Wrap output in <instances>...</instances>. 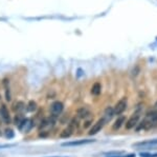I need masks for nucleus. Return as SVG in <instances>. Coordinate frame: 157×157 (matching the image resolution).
<instances>
[{"label":"nucleus","mask_w":157,"mask_h":157,"mask_svg":"<svg viewBox=\"0 0 157 157\" xmlns=\"http://www.w3.org/2000/svg\"><path fill=\"white\" fill-rule=\"evenodd\" d=\"M75 121L73 120L72 122H70V125L61 133L60 137L61 138H67V137H70L72 135L73 132H75Z\"/></svg>","instance_id":"obj_6"},{"label":"nucleus","mask_w":157,"mask_h":157,"mask_svg":"<svg viewBox=\"0 0 157 157\" xmlns=\"http://www.w3.org/2000/svg\"><path fill=\"white\" fill-rule=\"evenodd\" d=\"M0 114H1V117L3 121L6 123H10L12 121L11 119V115H10V112L9 110H7L6 105H2L1 108H0Z\"/></svg>","instance_id":"obj_9"},{"label":"nucleus","mask_w":157,"mask_h":157,"mask_svg":"<svg viewBox=\"0 0 157 157\" xmlns=\"http://www.w3.org/2000/svg\"><path fill=\"white\" fill-rule=\"evenodd\" d=\"M140 157H157V153H140Z\"/></svg>","instance_id":"obj_18"},{"label":"nucleus","mask_w":157,"mask_h":157,"mask_svg":"<svg viewBox=\"0 0 157 157\" xmlns=\"http://www.w3.org/2000/svg\"><path fill=\"white\" fill-rule=\"evenodd\" d=\"M4 136H6L7 139H12L15 137V132L12 129H6V130H4Z\"/></svg>","instance_id":"obj_14"},{"label":"nucleus","mask_w":157,"mask_h":157,"mask_svg":"<svg viewBox=\"0 0 157 157\" xmlns=\"http://www.w3.org/2000/svg\"><path fill=\"white\" fill-rule=\"evenodd\" d=\"M37 110V103L34 100L29 101V103L27 105V112H34Z\"/></svg>","instance_id":"obj_15"},{"label":"nucleus","mask_w":157,"mask_h":157,"mask_svg":"<svg viewBox=\"0 0 157 157\" xmlns=\"http://www.w3.org/2000/svg\"><path fill=\"white\" fill-rule=\"evenodd\" d=\"M78 114L81 118H86L88 114H89V111H88L87 109H81V110H78Z\"/></svg>","instance_id":"obj_16"},{"label":"nucleus","mask_w":157,"mask_h":157,"mask_svg":"<svg viewBox=\"0 0 157 157\" xmlns=\"http://www.w3.org/2000/svg\"><path fill=\"white\" fill-rule=\"evenodd\" d=\"M95 143V139H81V140L62 143V147H75V146H82V145H86V143Z\"/></svg>","instance_id":"obj_4"},{"label":"nucleus","mask_w":157,"mask_h":157,"mask_svg":"<svg viewBox=\"0 0 157 157\" xmlns=\"http://www.w3.org/2000/svg\"><path fill=\"white\" fill-rule=\"evenodd\" d=\"M108 157H135L134 154H121V155H116V156H108Z\"/></svg>","instance_id":"obj_20"},{"label":"nucleus","mask_w":157,"mask_h":157,"mask_svg":"<svg viewBox=\"0 0 157 157\" xmlns=\"http://www.w3.org/2000/svg\"><path fill=\"white\" fill-rule=\"evenodd\" d=\"M157 126V112L155 111H151L146 115V117L144 118V120L141 121L140 126L137 130H150V129L156 128Z\"/></svg>","instance_id":"obj_1"},{"label":"nucleus","mask_w":157,"mask_h":157,"mask_svg":"<svg viewBox=\"0 0 157 157\" xmlns=\"http://www.w3.org/2000/svg\"><path fill=\"white\" fill-rule=\"evenodd\" d=\"M6 94L7 101H10V100H11V95H10V90H9V89H6Z\"/></svg>","instance_id":"obj_22"},{"label":"nucleus","mask_w":157,"mask_h":157,"mask_svg":"<svg viewBox=\"0 0 157 157\" xmlns=\"http://www.w3.org/2000/svg\"><path fill=\"white\" fill-rule=\"evenodd\" d=\"M126 108H127V98H123L116 103V105L114 107V114L120 115L126 110Z\"/></svg>","instance_id":"obj_5"},{"label":"nucleus","mask_w":157,"mask_h":157,"mask_svg":"<svg viewBox=\"0 0 157 157\" xmlns=\"http://www.w3.org/2000/svg\"><path fill=\"white\" fill-rule=\"evenodd\" d=\"M106 122H107V121H106L105 117L100 118V119L97 121V123H94V125H93L90 128V130H89V132H88V134H89V135H97V133H98L101 130H102L103 126H105Z\"/></svg>","instance_id":"obj_2"},{"label":"nucleus","mask_w":157,"mask_h":157,"mask_svg":"<svg viewBox=\"0 0 157 157\" xmlns=\"http://www.w3.org/2000/svg\"><path fill=\"white\" fill-rule=\"evenodd\" d=\"M0 135H1V132H0Z\"/></svg>","instance_id":"obj_26"},{"label":"nucleus","mask_w":157,"mask_h":157,"mask_svg":"<svg viewBox=\"0 0 157 157\" xmlns=\"http://www.w3.org/2000/svg\"><path fill=\"white\" fill-rule=\"evenodd\" d=\"M113 115H115L114 114V109H112V108H108L107 110L105 111V119H106V121H109L112 118V116Z\"/></svg>","instance_id":"obj_13"},{"label":"nucleus","mask_w":157,"mask_h":157,"mask_svg":"<svg viewBox=\"0 0 157 157\" xmlns=\"http://www.w3.org/2000/svg\"><path fill=\"white\" fill-rule=\"evenodd\" d=\"M46 157H68V156H46Z\"/></svg>","instance_id":"obj_25"},{"label":"nucleus","mask_w":157,"mask_h":157,"mask_svg":"<svg viewBox=\"0 0 157 157\" xmlns=\"http://www.w3.org/2000/svg\"><path fill=\"white\" fill-rule=\"evenodd\" d=\"M23 108H24V103L22 102V101H19V102H17L16 105H14V111L15 112H18V111L23 110Z\"/></svg>","instance_id":"obj_17"},{"label":"nucleus","mask_w":157,"mask_h":157,"mask_svg":"<svg viewBox=\"0 0 157 157\" xmlns=\"http://www.w3.org/2000/svg\"><path fill=\"white\" fill-rule=\"evenodd\" d=\"M125 120H126V117H125V116H120L118 118H116L115 122L113 123V130H114V131L120 130L121 126H123L124 122H125Z\"/></svg>","instance_id":"obj_10"},{"label":"nucleus","mask_w":157,"mask_h":157,"mask_svg":"<svg viewBox=\"0 0 157 157\" xmlns=\"http://www.w3.org/2000/svg\"><path fill=\"white\" fill-rule=\"evenodd\" d=\"M32 126H33V121L24 118L18 125V129L20 131H23V132H29L30 129H32Z\"/></svg>","instance_id":"obj_8"},{"label":"nucleus","mask_w":157,"mask_h":157,"mask_svg":"<svg viewBox=\"0 0 157 157\" xmlns=\"http://www.w3.org/2000/svg\"><path fill=\"white\" fill-rule=\"evenodd\" d=\"M139 118H140L139 112H135L128 119L127 123H126V129H127V130H131V129H133L134 126H136V125H137L138 121H139Z\"/></svg>","instance_id":"obj_3"},{"label":"nucleus","mask_w":157,"mask_h":157,"mask_svg":"<svg viewBox=\"0 0 157 157\" xmlns=\"http://www.w3.org/2000/svg\"><path fill=\"white\" fill-rule=\"evenodd\" d=\"M90 123H91V120H89V121H86V122H85V126H84V128H88V126H90Z\"/></svg>","instance_id":"obj_23"},{"label":"nucleus","mask_w":157,"mask_h":157,"mask_svg":"<svg viewBox=\"0 0 157 157\" xmlns=\"http://www.w3.org/2000/svg\"><path fill=\"white\" fill-rule=\"evenodd\" d=\"M154 111L157 112V101H156V103H155V107H154Z\"/></svg>","instance_id":"obj_24"},{"label":"nucleus","mask_w":157,"mask_h":157,"mask_svg":"<svg viewBox=\"0 0 157 157\" xmlns=\"http://www.w3.org/2000/svg\"><path fill=\"white\" fill-rule=\"evenodd\" d=\"M23 119H24L23 117H21V116H20V115H17L16 117H15V120H14V121H15V123H16V125L18 126L19 123L21 122V121L23 120Z\"/></svg>","instance_id":"obj_19"},{"label":"nucleus","mask_w":157,"mask_h":157,"mask_svg":"<svg viewBox=\"0 0 157 157\" xmlns=\"http://www.w3.org/2000/svg\"><path fill=\"white\" fill-rule=\"evenodd\" d=\"M157 145V138L156 139H151V140H146V141H141L138 143L136 145H134V147H151V146H156Z\"/></svg>","instance_id":"obj_11"},{"label":"nucleus","mask_w":157,"mask_h":157,"mask_svg":"<svg viewBox=\"0 0 157 157\" xmlns=\"http://www.w3.org/2000/svg\"><path fill=\"white\" fill-rule=\"evenodd\" d=\"M16 145H0V149H6V148H12Z\"/></svg>","instance_id":"obj_21"},{"label":"nucleus","mask_w":157,"mask_h":157,"mask_svg":"<svg viewBox=\"0 0 157 157\" xmlns=\"http://www.w3.org/2000/svg\"><path fill=\"white\" fill-rule=\"evenodd\" d=\"M63 108H64V105H63V103L61 102V101H55V102L52 105V107H50V111H52V115L57 116L62 113Z\"/></svg>","instance_id":"obj_7"},{"label":"nucleus","mask_w":157,"mask_h":157,"mask_svg":"<svg viewBox=\"0 0 157 157\" xmlns=\"http://www.w3.org/2000/svg\"><path fill=\"white\" fill-rule=\"evenodd\" d=\"M101 91H102V87H101V83L100 82H95L93 83L92 88H91V94L92 95H100L101 94Z\"/></svg>","instance_id":"obj_12"}]
</instances>
